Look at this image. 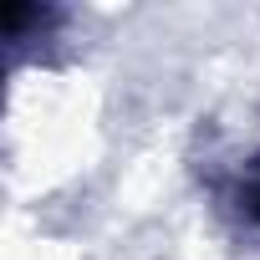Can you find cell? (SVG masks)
I'll use <instances>...</instances> for the list:
<instances>
[{
    "label": "cell",
    "mask_w": 260,
    "mask_h": 260,
    "mask_svg": "<svg viewBox=\"0 0 260 260\" xmlns=\"http://www.w3.org/2000/svg\"><path fill=\"white\" fill-rule=\"evenodd\" d=\"M230 204H235V214H240L245 224H260V158H250V164H245V174H240V184H235Z\"/></svg>",
    "instance_id": "6da1fadb"
}]
</instances>
